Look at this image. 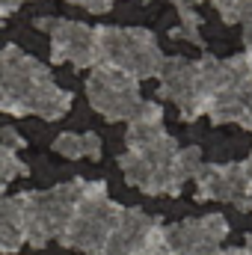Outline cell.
I'll return each mask as SVG.
<instances>
[{
  "label": "cell",
  "mask_w": 252,
  "mask_h": 255,
  "mask_svg": "<svg viewBox=\"0 0 252 255\" xmlns=\"http://www.w3.org/2000/svg\"><path fill=\"white\" fill-rule=\"evenodd\" d=\"M98 65L113 68L130 80L157 77L163 68V51L151 30L142 27H95Z\"/></svg>",
  "instance_id": "cell-1"
},
{
  "label": "cell",
  "mask_w": 252,
  "mask_h": 255,
  "mask_svg": "<svg viewBox=\"0 0 252 255\" xmlns=\"http://www.w3.org/2000/svg\"><path fill=\"white\" fill-rule=\"evenodd\" d=\"M122 211L125 208L107 196L104 181H83L77 211H74L71 223L65 226V232L60 235V244L68 250H80L86 255H98L104 250L110 232L116 229Z\"/></svg>",
  "instance_id": "cell-2"
},
{
  "label": "cell",
  "mask_w": 252,
  "mask_h": 255,
  "mask_svg": "<svg viewBox=\"0 0 252 255\" xmlns=\"http://www.w3.org/2000/svg\"><path fill=\"white\" fill-rule=\"evenodd\" d=\"M86 178L65 181L60 187L42 193H24V217H21V232L24 241L36 250H42L48 241H60L65 226L71 223L80 193Z\"/></svg>",
  "instance_id": "cell-3"
},
{
  "label": "cell",
  "mask_w": 252,
  "mask_h": 255,
  "mask_svg": "<svg viewBox=\"0 0 252 255\" xmlns=\"http://www.w3.org/2000/svg\"><path fill=\"white\" fill-rule=\"evenodd\" d=\"M48 83H54V77L42 63H36L15 45L0 48V110L3 113L27 116V101L36 95V89Z\"/></svg>",
  "instance_id": "cell-4"
},
{
  "label": "cell",
  "mask_w": 252,
  "mask_h": 255,
  "mask_svg": "<svg viewBox=\"0 0 252 255\" xmlns=\"http://www.w3.org/2000/svg\"><path fill=\"white\" fill-rule=\"evenodd\" d=\"M86 98L92 110H98L107 122H133L145 104L136 80H130L113 68H104V65L92 68L86 80Z\"/></svg>",
  "instance_id": "cell-5"
},
{
  "label": "cell",
  "mask_w": 252,
  "mask_h": 255,
  "mask_svg": "<svg viewBox=\"0 0 252 255\" xmlns=\"http://www.w3.org/2000/svg\"><path fill=\"white\" fill-rule=\"evenodd\" d=\"M39 30L51 36V60L54 63H71L74 68H95L98 65V45L95 30L68 21V18H39Z\"/></svg>",
  "instance_id": "cell-6"
},
{
  "label": "cell",
  "mask_w": 252,
  "mask_h": 255,
  "mask_svg": "<svg viewBox=\"0 0 252 255\" xmlns=\"http://www.w3.org/2000/svg\"><path fill=\"white\" fill-rule=\"evenodd\" d=\"M166 250L172 255H220L229 238V220L223 214H208L199 220H181L163 226Z\"/></svg>",
  "instance_id": "cell-7"
},
{
  "label": "cell",
  "mask_w": 252,
  "mask_h": 255,
  "mask_svg": "<svg viewBox=\"0 0 252 255\" xmlns=\"http://www.w3.org/2000/svg\"><path fill=\"white\" fill-rule=\"evenodd\" d=\"M157 80H160L157 95L175 104L184 122H196L199 116H205V107L196 92V63H190L184 57H166Z\"/></svg>",
  "instance_id": "cell-8"
},
{
  "label": "cell",
  "mask_w": 252,
  "mask_h": 255,
  "mask_svg": "<svg viewBox=\"0 0 252 255\" xmlns=\"http://www.w3.org/2000/svg\"><path fill=\"white\" fill-rule=\"evenodd\" d=\"M196 181L199 202H232L235 208L252 196V181L244 163H211L202 166Z\"/></svg>",
  "instance_id": "cell-9"
},
{
  "label": "cell",
  "mask_w": 252,
  "mask_h": 255,
  "mask_svg": "<svg viewBox=\"0 0 252 255\" xmlns=\"http://www.w3.org/2000/svg\"><path fill=\"white\" fill-rule=\"evenodd\" d=\"M205 116L214 125H241L252 130V65L247 60L244 71L208 104Z\"/></svg>",
  "instance_id": "cell-10"
},
{
  "label": "cell",
  "mask_w": 252,
  "mask_h": 255,
  "mask_svg": "<svg viewBox=\"0 0 252 255\" xmlns=\"http://www.w3.org/2000/svg\"><path fill=\"white\" fill-rule=\"evenodd\" d=\"M154 226H157V217H148L139 208H125L98 255H139Z\"/></svg>",
  "instance_id": "cell-11"
},
{
  "label": "cell",
  "mask_w": 252,
  "mask_h": 255,
  "mask_svg": "<svg viewBox=\"0 0 252 255\" xmlns=\"http://www.w3.org/2000/svg\"><path fill=\"white\" fill-rule=\"evenodd\" d=\"M71 101H74V95L68 89H60L57 83H48V86L36 89V95L27 101V116H39V119L57 122L71 110Z\"/></svg>",
  "instance_id": "cell-12"
},
{
  "label": "cell",
  "mask_w": 252,
  "mask_h": 255,
  "mask_svg": "<svg viewBox=\"0 0 252 255\" xmlns=\"http://www.w3.org/2000/svg\"><path fill=\"white\" fill-rule=\"evenodd\" d=\"M54 151H60L68 160H77V157H89V160H98L101 157V136L95 130H86V133H71L65 130L54 139Z\"/></svg>",
  "instance_id": "cell-13"
},
{
  "label": "cell",
  "mask_w": 252,
  "mask_h": 255,
  "mask_svg": "<svg viewBox=\"0 0 252 255\" xmlns=\"http://www.w3.org/2000/svg\"><path fill=\"white\" fill-rule=\"evenodd\" d=\"M172 6L178 9V18L181 24L172 30V39H187L193 45H202V36H199V12H196V3L193 0H172Z\"/></svg>",
  "instance_id": "cell-14"
},
{
  "label": "cell",
  "mask_w": 252,
  "mask_h": 255,
  "mask_svg": "<svg viewBox=\"0 0 252 255\" xmlns=\"http://www.w3.org/2000/svg\"><path fill=\"white\" fill-rule=\"evenodd\" d=\"M193 3H202V0H193ZM205 3H214V9L220 12V18L226 24H241L250 18V9H252V0H205Z\"/></svg>",
  "instance_id": "cell-15"
},
{
  "label": "cell",
  "mask_w": 252,
  "mask_h": 255,
  "mask_svg": "<svg viewBox=\"0 0 252 255\" xmlns=\"http://www.w3.org/2000/svg\"><path fill=\"white\" fill-rule=\"evenodd\" d=\"M202 166H205V163H202V148H199V145L178 148V157H175V169H178V175H181L184 181L196 178Z\"/></svg>",
  "instance_id": "cell-16"
},
{
  "label": "cell",
  "mask_w": 252,
  "mask_h": 255,
  "mask_svg": "<svg viewBox=\"0 0 252 255\" xmlns=\"http://www.w3.org/2000/svg\"><path fill=\"white\" fill-rule=\"evenodd\" d=\"M21 175H27V163H21L15 151H9V148L0 145V193H3V187L12 178H21Z\"/></svg>",
  "instance_id": "cell-17"
},
{
  "label": "cell",
  "mask_w": 252,
  "mask_h": 255,
  "mask_svg": "<svg viewBox=\"0 0 252 255\" xmlns=\"http://www.w3.org/2000/svg\"><path fill=\"white\" fill-rule=\"evenodd\" d=\"M24 232L21 226H0V253H18L24 247Z\"/></svg>",
  "instance_id": "cell-18"
},
{
  "label": "cell",
  "mask_w": 252,
  "mask_h": 255,
  "mask_svg": "<svg viewBox=\"0 0 252 255\" xmlns=\"http://www.w3.org/2000/svg\"><path fill=\"white\" fill-rule=\"evenodd\" d=\"M0 139H3L0 145H3V148H9V151H18V148H24V136H21L15 128H3V130H0Z\"/></svg>",
  "instance_id": "cell-19"
},
{
  "label": "cell",
  "mask_w": 252,
  "mask_h": 255,
  "mask_svg": "<svg viewBox=\"0 0 252 255\" xmlns=\"http://www.w3.org/2000/svg\"><path fill=\"white\" fill-rule=\"evenodd\" d=\"M68 3L83 6V9L92 12V15H101V12H110V9H113V0H68Z\"/></svg>",
  "instance_id": "cell-20"
},
{
  "label": "cell",
  "mask_w": 252,
  "mask_h": 255,
  "mask_svg": "<svg viewBox=\"0 0 252 255\" xmlns=\"http://www.w3.org/2000/svg\"><path fill=\"white\" fill-rule=\"evenodd\" d=\"M244 45H247V60L252 65V27H244Z\"/></svg>",
  "instance_id": "cell-21"
},
{
  "label": "cell",
  "mask_w": 252,
  "mask_h": 255,
  "mask_svg": "<svg viewBox=\"0 0 252 255\" xmlns=\"http://www.w3.org/2000/svg\"><path fill=\"white\" fill-rule=\"evenodd\" d=\"M220 255H250V253H247V250L241 247V250H223V253H220Z\"/></svg>",
  "instance_id": "cell-22"
},
{
  "label": "cell",
  "mask_w": 252,
  "mask_h": 255,
  "mask_svg": "<svg viewBox=\"0 0 252 255\" xmlns=\"http://www.w3.org/2000/svg\"><path fill=\"white\" fill-rule=\"evenodd\" d=\"M244 166H247V175H250V181H252V151H250V157L244 160Z\"/></svg>",
  "instance_id": "cell-23"
},
{
  "label": "cell",
  "mask_w": 252,
  "mask_h": 255,
  "mask_svg": "<svg viewBox=\"0 0 252 255\" xmlns=\"http://www.w3.org/2000/svg\"><path fill=\"white\" fill-rule=\"evenodd\" d=\"M238 211H252V196L247 199V202H241V205H238Z\"/></svg>",
  "instance_id": "cell-24"
},
{
  "label": "cell",
  "mask_w": 252,
  "mask_h": 255,
  "mask_svg": "<svg viewBox=\"0 0 252 255\" xmlns=\"http://www.w3.org/2000/svg\"><path fill=\"white\" fill-rule=\"evenodd\" d=\"M244 250L252 255V235H247V244H244Z\"/></svg>",
  "instance_id": "cell-25"
},
{
  "label": "cell",
  "mask_w": 252,
  "mask_h": 255,
  "mask_svg": "<svg viewBox=\"0 0 252 255\" xmlns=\"http://www.w3.org/2000/svg\"><path fill=\"white\" fill-rule=\"evenodd\" d=\"M18 3H27V0H18Z\"/></svg>",
  "instance_id": "cell-26"
}]
</instances>
